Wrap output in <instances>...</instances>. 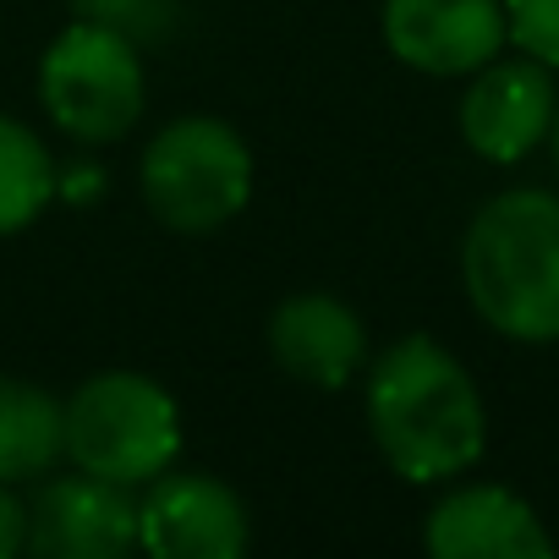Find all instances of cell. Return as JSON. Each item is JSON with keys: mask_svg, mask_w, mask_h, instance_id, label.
I'll return each mask as SVG.
<instances>
[{"mask_svg": "<svg viewBox=\"0 0 559 559\" xmlns=\"http://www.w3.org/2000/svg\"><path fill=\"white\" fill-rule=\"evenodd\" d=\"M368 433L406 483H450L488 450V412L433 335L390 341L368 368Z\"/></svg>", "mask_w": 559, "mask_h": 559, "instance_id": "cell-1", "label": "cell"}, {"mask_svg": "<svg viewBox=\"0 0 559 559\" xmlns=\"http://www.w3.org/2000/svg\"><path fill=\"white\" fill-rule=\"evenodd\" d=\"M461 286L472 313L521 346L559 341V198L510 187L461 236Z\"/></svg>", "mask_w": 559, "mask_h": 559, "instance_id": "cell-2", "label": "cell"}, {"mask_svg": "<svg viewBox=\"0 0 559 559\" xmlns=\"http://www.w3.org/2000/svg\"><path fill=\"white\" fill-rule=\"evenodd\" d=\"M67 461L88 477L148 488L181 455V412L165 384L132 368L83 379L67 401Z\"/></svg>", "mask_w": 559, "mask_h": 559, "instance_id": "cell-3", "label": "cell"}, {"mask_svg": "<svg viewBox=\"0 0 559 559\" xmlns=\"http://www.w3.org/2000/svg\"><path fill=\"white\" fill-rule=\"evenodd\" d=\"M138 187L165 230L209 236L247 209L252 148L219 116H176L143 143Z\"/></svg>", "mask_w": 559, "mask_h": 559, "instance_id": "cell-4", "label": "cell"}, {"mask_svg": "<svg viewBox=\"0 0 559 559\" xmlns=\"http://www.w3.org/2000/svg\"><path fill=\"white\" fill-rule=\"evenodd\" d=\"M39 105L78 143H121L143 116V56L105 23H72L39 61Z\"/></svg>", "mask_w": 559, "mask_h": 559, "instance_id": "cell-5", "label": "cell"}, {"mask_svg": "<svg viewBox=\"0 0 559 559\" xmlns=\"http://www.w3.org/2000/svg\"><path fill=\"white\" fill-rule=\"evenodd\" d=\"M252 543L247 504L209 472H159L138 499V548L154 559H241Z\"/></svg>", "mask_w": 559, "mask_h": 559, "instance_id": "cell-6", "label": "cell"}, {"mask_svg": "<svg viewBox=\"0 0 559 559\" xmlns=\"http://www.w3.org/2000/svg\"><path fill=\"white\" fill-rule=\"evenodd\" d=\"M384 45L423 78H472L504 45V0H384Z\"/></svg>", "mask_w": 559, "mask_h": 559, "instance_id": "cell-7", "label": "cell"}, {"mask_svg": "<svg viewBox=\"0 0 559 559\" xmlns=\"http://www.w3.org/2000/svg\"><path fill=\"white\" fill-rule=\"evenodd\" d=\"M138 548V488L88 477H45L28 499V543L39 559H121Z\"/></svg>", "mask_w": 559, "mask_h": 559, "instance_id": "cell-8", "label": "cell"}, {"mask_svg": "<svg viewBox=\"0 0 559 559\" xmlns=\"http://www.w3.org/2000/svg\"><path fill=\"white\" fill-rule=\"evenodd\" d=\"M559 94L554 67L521 56V61H488L472 72L461 94V138L488 165H521L554 127Z\"/></svg>", "mask_w": 559, "mask_h": 559, "instance_id": "cell-9", "label": "cell"}, {"mask_svg": "<svg viewBox=\"0 0 559 559\" xmlns=\"http://www.w3.org/2000/svg\"><path fill=\"white\" fill-rule=\"evenodd\" d=\"M423 548L433 559H548L554 537L515 488L461 483L428 510Z\"/></svg>", "mask_w": 559, "mask_h": 559, "instance_id": "cell-10", "label": "cell"}, {"mask_svg": "<svg viewBox=\"0 0 559 559\" xmlns=\"http://www.w3.org/2000/svg\"><path fill=\"white\" fill-rule=\"evenodd\" d=\"M269 357L297 384L346 390L368 357L362 319L330 292H297L269 313Z\"/></svg>", "mask_w": 559, "mask_h": 559, "instance_id": "cell-11", "label": "cell"}, {"mask_svg": "<svg viewBox=\"0 0 559 559\" xmlns=\"http://www.w3.org/2000/svg\"><path fill=\"white\" fill-rule=\"evenodd\" d=\"M67 461V412L50 390L0 373V483H39Z\"/></svg>", "mask_w": 559, "mask_h": 559, "instance_id": "cell-12", "label": "cell"}, {"mask_svg": "<svg viewBox=\"0 0 559 559\" xmlns=\"http://www.w3.org/2000/svg\"><path fill=\"white\" fill-rule=\"evenodd\" d=\"M56 198V159L45 138L17 121L0 116V236L28 230Z\"/></svg>", "mask_w": 559, "mask_h": 559, "instance_id": "cell-13", "label": "cell"}, {"mask_svg": "<svg viewBox=\"0 0 559 559\" xmlns=\"http://www.w3.org/2000/svg\"><path fill=\"white\" fill-rule=\"evenodd\" d=\"M72 17L83 23H105L116 34H127L132 45L165 39L176 23V0H72Z\"/></svg>", "mask_w": 559, "mask_h": 559, "instance_id": "cell-14", "label": "cell"}, {"mask_svg": "<svg viewBox=\"0 0 559 559\" xmlns=\"http://www.w3.org/2000/svg\"><path fill=\"white\" fill-rule=\"evenodd\" d=\"M510 45L559 72V0H504Z\"/></svg>", "mask_w": 559, "mask_h": 559, "instance_id": "cell-15", "label": "cell"}, {"mask_svg": "<svg viewBox=\"0 0 559 559\" xmlns=\"http://www.w3.org/2000/svg\"><path fill=\"white\" fill-rule=\"evenodd\" d=\"M28 543V499H17L12 483H0V559H17Z\"/></svg>", "mask_w": 559, "mask_h": 559, "instance_id": "cell-16", "label": "cell"}, {"mask_svg": "<svg viewBox=\"0 0 559 559\" xmlns=\"http://www.w3.org/2000/svg\"><path fill=\"white\" fill-rule=\"evenodd\" d=\"M548 143H554V165H559V110H554V127H548Z\"/></svg>", "mask_w": 559, "mask_h": 559, "instance_id": "cell-17", "label": "cell"}]
</instances>
